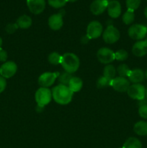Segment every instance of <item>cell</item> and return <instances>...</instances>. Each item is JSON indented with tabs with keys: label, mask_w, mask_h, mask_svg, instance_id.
<instances>
[{
	"label": "cell",
	"mask_w": 147,
	"mask_h": 148,
	"mask_svg": "<svg viewBox=\"0 0 147 148\" xmlns=\"http://www.w3.org/2000/svg\"><path fill=\"white\" fill-rule=\"evenodd\" d=\"M144 75H145V77L147 79V69H146V72H144Z\"/></svg>",
	"instance_id": "obj_38"
},
{
	"label": "cell",
	"mask_w": 147,
	"mask_h": 148,
	"mask_svg": "<svg viewBox=\"0 0 147 148\" xmlns=\"http://www.w3.org/2000/svg\"><path fill=\"white\" fill-rule=\"evenodd\" d=\"M18 28L19 27L18 26H17V23H11V24H9L6 26L5 30L7 33H9V34H12V33H14Z\"/></svg>",
	"instance_id": "obj_31"
},
{
	"label": "cell",
	"mask_w": 147,
	"mask_h": 148,
	"mask_svg": "<svg viewBox=\"0 0 147 148\" xmlns=\"http://www.w3.org/2000/svg\"><path fill=\"white\" fill-rule=\"evenodd\" d=\"M17 71L16 63L12 61L6 62L0 67V75L4 78H10L14 76Z\"/></svg>",
	"instance_id": "obj_10"
},
{
	"label": "cell",
	"mask_w": 147,
	"mask_h": 148,
	"mask_svg": "<svg viewBox=\"0 0 147 148\" xmlns=\"http://www.w3.org/2000/svg\"><path fill=\"white\" fill-rule=\"evenodd\" d=\"M1 46H2V39L0 37V48H1Z\"/></svg>",
	"instance_id": "obj_36"
},
{
	"label": "cell",
	"mask_w": 147,
	"mask_h": 148,
	"mask_svg": "<svg viewBox=\"0 0 147 148\" xmlns=\"http://www.w3.org/2000/svg\"><path fill=\"white\" fill-rule=\"evenodd\" d=\"M117 72L119 75V77H122L127 78L129 75L131 69L128 67V66L125 64H122L119 65L117 68Z\"/></svg>",
	"instance_id": "obj_24"
},
{
	"label": "cell",
	"mask_w": 147,
	"mask_h": 148,
	"mask_svg": "<svg viewBox=\"0 0 147 148\" xmlns=\"http://www.w3.org/2000/svg\"><path fill=\"white\" fill-rule=\"evenodd\" d=\"M108 0H94L90 4V11L95 15L102 14L108 8Z\"/></svg>",
	"instance_id": "obj_13"
},
{
	"label": "cell",
	"mask_w": 147,
	"mask_h": 148,
	"mask_svg": "<svg viewBox=\"0 0 147 148\" xmlns=\"http://www.w3.org/2000/svg\"><path fill=\"white\" fill-rule=\"evenodd\" d=\"M122 148H142V144L138 139L129 137L124 143Z\"/></svg>",
	"instance_id": "obj_21"
},
{
	"label": "cell",
	"mask_w": 147,
	"mask_h": 148,
	"mask_svg": "<svg viewBox=\"0 0 147 148\" xmlns=\"http://www.w3.org/2000/svg\"><path fill=\"white\" fill-rule=\"evenodd\" d=\"M128 80L133 84L141 83L143 82L145 77L144 72L141 69H135L131 70L128 75Z\"/></svg>",
	"instance_id": "obj_17"
},
{
	"label": "cell",
	"mask_w": 147,
	"mask_h": 148,
	"mask_svg": "<svg viewBox=\"0 0 147 148\" xmlns=\"http://www.w3.org/2000/svg\"><path fill=\"white\" fill-rule=\"evenodd\" d=\"M61 55L59 54L57 52H52L51 53L48 55V60L49 63L53 65H58L60 64L61 62Z\"/></svg>",
	"instance_id": "obj_25"
},
{
	"label": "cell",
	"mask_w": 147,
	"mask_h": 148,
	"mask_svg": "<svg viewBox=\"0 0 147 148\" xmlns=\"http://www.w3.org/2000/svg\"><path fill=\"white\" fill-rule=\"evenodd\" d=\"M146 98H147V89H146Z\"/></svg>",
	"instance_id": "obj_39"
},
{
	"label": "cell",
	"mask_w": 147,
	"mask_h": 148,
	"mask_svg": "<svg viewBox=\"0 0 147 148\" xmlns=\"http://www.w3.org/2000/svg\"><path fill=\"white\" fill-rule=\"evenodd\" d=\"M120 31L113 25L108 26L102 33L104 41L108 44L116 43L120 39Z\"/></svg>",
	"instance_id": "obj_6"
},
{
	"label": "cell",
	"mask_w": 147,
	"mask_h": 148,
	"mask_svg": "<svg viewBox=\"0 0 147 148\" xmlns=\"http://www.w3.org/2000/svg\"><path fill=\"white\" fill-rule=\"evenodd\" d=\"M52 98V92L50 90L43 87L37 89L35 95V98L37 106L43 108L50 102Z\"/></svg>",
	"instance_id": "obj_3"
},
{
	"label": "cell",
	"mask_w": 147,
	"mask_h": 148,
	"mask_svg": "<svg viewBox=\"0 0 147 148\" xmlns=\"http://www.w3.org/2000/svg\"><path fill=\"white\" fill-rule=\"evenodd\" d=\"M68 1H69V2H75V1H76L77 0H67Z\"/></svg>",
	"instance_id": "obj_37"
},
{
	"label": "cell",
	"mask_w": 147,
	"mask_h": 148,
	"mask_svg": "<svg viewBox=\"0 0 147 148\" xmlns=\"http://www.w3.org/2000/svg\"><path fill=\"white\" fill-rule=\"evenodd\" d=\"M82 86H83V82H82V79L78 77H72L69 85H68L69 89L73 92L80 91L82 90Z\"/></svg>",
	"instance_id": "obj_18"
},
{
	"label": "cell",
	"mask_w": 147,
	"mask_h": 148,
	"mask_svg": "<svg viewBox=\"0 0 147 148\" xmlns=\"http://www.w3.org/2000/svg\"><path fill=\"white\" fill-rule=\"evenodd\" d=\"M32 19L30 16L23 14L20 16L17 20V25L19 28L21 29H27L32 25Z\"/></svg>",
	"instance_id": "obj_19"
},
{
	"label": "cell",
	"mask_w": 147,
	"mask_h": 148,
	"mask_svg": "<svg viewBox=\"0 0 147 148\" xmlns=\"http://www.w3.org/2000/svg\"><path fill=\"white\" fill-rule=\"evenodd\" d=\"M59 75V72H44L38 77L39 85L43 88H48L53 85Z\"/></svg>",
	"instance_id": "obj_9"
},
{
	"label": "cell",
	"mask_w": 147,
	"mask_h": 148,
	"mask_svg": "<svg viewBox=\"0 0 147 148\" xmlns=\"http://www.w3.org/2000/svg\"><path fill=\"white\" fill-rule=\"evenodd\" d=\"M116 69L115 66L112 64H108L103 70V76L105 77L108 78L110 79H113L115 78V75H116Z\"/></svg>",
	"instance_id": "obj_22"
},
{
	"label": "cell",
	"mask_w": 147,
	"mask_h": 148,
	"mask_svg": "<svg viewBox=\"0 0 147 148\" xmlns=\"http://www.w3.org/2000/svg\"><path fill=\"white\" fill-rule=\"evenodd\" d=\"M146 88L142 84L137 83L130 85L127 90L128 95L131 98L137 101H141L146 97Z\"/></svg>",
	"instance_id": "obj_5"
},
{
	"label": "cell",
	"mask_w": 147,
	"mask_h": 148,
	"mask_svg": "<svg viewBox=\"0 0 147 148\" xmlns=\"http://www.w3.org/2000/svg\"><path fill=\"white\" fill-rule=\"evenodd\" d=\"M144 14H145L146 17V18H147V7H146L145 10H144Z\"/></svg>",
	"instance_id": "obj_35"
},
{
	"label": "cell",
	"mask_w": 147,
	"mask_h": 148,
	"mask_svg": "<svg viewBox=\"0 0 147 148\" xmlns=\"http://www.w3.org/2000/svg\"><path fill=\"white\" fill-rule=\"evenodd\" d=\"M115 57L116 60L120 61V62H123L128 59V53L124 49H120L115 53Z\"/></svg>",
	"instance_id": "obj_30"
},
{
	"label": "cell",
	"mask_w": 147,
	"mask_h": 148,
	"mask_svg": "<svg viewBox=\"0 0 147 148\" xmlns=\"http://www.w3.org/2000/svg\"><path fill=\"white\" fill-rule=\"evenodd\" d=\"M111 82L112 80L105 77L102 76L97 81V86L99 88H107L108 86H111Z\"/></svg>",
	"instance_id": "obj_27"
},
{
	"label": "cell",
	"mask_w": 147,
	"mask_h": 148,
	"mask_svg": "<svg viewBox=\"0 0 147 148\" xmlns=\"http://www.w3.org/2000/svg\"><path fill=\"white\" fill-rule=\"evenodd\" d=\"M7 51L4 49H2L1 48H0V62H6L7 59Z\"/></svg>",
	"instance_id": "obj_34"
},
{
	"label": "cell",
	"mask_w": 147,
	"mask_h": 148,
	"mask_svg": "<svg viewBox=\"0 0 147 148\" xmlns=\"http://www.w3.org/2000/svg\"><path fill=\"white\" fill-rule=\"evenodd\" d=\"M146 41H147V36H146Z\"/></svg>",
	"instance_id": "obj_40"
},
{
	"label": "cell",
	"mask_w": 147,
	"mask_h": 148,
	"mask_svg": "<svg viewBox=\"0 0 147 148\" xmlns=\"http://www.w3.org/2000/svg\"><path fill=\"white\" fill-rule=\"evenodd\" d=\"M72 75L71 74L68 73V72H65L63 73H61L59 75V81L61 85H66L68 86L69 85V82H70L71 79L72 78Z\"/></svg>",
	"instance_id": "obj_26"
},
{
	"label": "cell",
	"mask_w": 147,
	"mask_h": 148,
	"mask_svg": "<svg viewBox=\"0 0 147 148\" xmlns=\"http://www.w3.org/2000/svg\"><path fill=\"white\" fill-rule=\"evenodd\" d=\"M128 34L131 38L141 40L147 36V27L141 24H134L128 28Z\"/></svg>",
	"instance_id": "obj_4"
},
{
	"label": "cell",
	"mask_w": 147,
	"mask_h": 148,
	"mask_svg": "<svg viewBox=\"0 0 147 148\" xmlns=\"http://www.w3.org/2000/svg\"><path fill=\"white\" fill-rule=\"evenodd\" d=\"M122 22L125 25H131V23H133L134 20H135V14H134V11L132 10H128L122 15Z\"/></svg>",
	"instance_id": "obj_23"
},
{
	"label": "cell",
	"mask_w": 147,
	"mask_h": 148,
	"mask_svg": "<svg viewBox=\"0 0 147 148\" xmlns=\"http://www.w3.org/2000/svg\"><path fill=\"white\" fill-rule=\"evenodd\" d=\"M121 148H122V147H121Z\"/></svg>",
	"instance_id": "obj_41"
},
{
	"label": "cell",
	"mask_w": 147,
	"mask_h": 148,
	"mask_svg": "<svg viewBox=\"0 0 147 148\" xmlns=\"http://www.w3.org/2000/svg\"><path fill=\"white\" fill-rule=\"evenodd\" d=\"M62 67L68 73H74L80 66L79 57L73 53H66L62 56L61 62Z\"/></svg>",
	"instance_id": "obj_2"
},
{
	"label": "cell",
	"mask_w": 147,
	"mask_h": 148,
	"mask_svg": "<svg viewBox=\"0 0 147 148\" xmlns=\"http://www.w3.org/2000/svg\"><path fill=\"white\" fill-rule=\"evenodd\" d=\"M27 5L29 10L34 14H39L46 8L45 0H27Z\"/></svg>",
	"instance_id": "obj_12"
},
{
	"label": "cell",
	"mask_w": 147,
	"mask_h": 148,
	"mask_svg": "<svg viewBox=\"0 0 147 148\" xmlns=\"http://www.w3.org/2000/svg\"><path fill=\"white\" fill-rule=\"evenodd\" d=\"M52 97L57 103L67 105L71 101L74 92L66 85L60 84L52 90Z\"/></svg>",
	"instance_id": "obj_1"
},
{
	"label": "cell",
	"mask_w": 147,
	"mask_h": 148,
	"mask_svg": "<svg viewBox=\"0 0 147 148\" xmlns=\"http://www.w3.org/2000/svg\"><path fill=\"white\" fill-rule=\"evenodd\" d=\"M125 4L128 10L135 11L139 7L141 4V0H125Z\"/></svg>",
	"instance_id": "obj_28"
},
{
	"label": "cell",
	"mask_w": 147,
	"mask_h": 148,
	"mask_svg": "<svg viewBox=\"0 0 147 148\" xmlns=\"http://www.w3.org/2000/svg\"><path fill=\"white\" fill-rule=\"evenodd\" d=\"M130 85V81L127 78L122 77H115L111 82V87L115 90L120 92H127Z\"/></svg>",
	"instance_id": "obj_11"
},
{
	"label": "cell",
	"mask_w": 147,
	"mask_h": 148,
	"mask_svg": "<svg viewBox=\"0 0 147 148\" xmlns=\"http://www.w3.org/2000/svg\"><path fill=\"white\" fill-rule=\"evenodd\" d=\"M134 132L139 136H147V121H140L135 123L133 127Z\"/></svg>",
	"instance_id": "obj_20"
},
{
	"label": "cell",
	"mask_w": 147,
	"mask_h": 148,
	"mask_svg": "<svg viewBox=\"0 0 147 148\" xmlns=\"http://www.w3.org/2000/svg\"><path fill=\"white\" fill-rule=\"evenodd\" d=\"M132 53L137 57H142L147 54L146 40H138L132 47Z\"/></svg>",
	"instance_id": "obj_15"
},
{
	"label": "cell",
	"mask_w": 147,
	"mask_h": 148,
	"mask_svg": "<svg viewBox=\"0 0 147 148\" xmlns=\"http://www.w3.org/2000/svg\"><path fill=\"white\" fill-rule=\"evenodd\" d=\"M138 114H139V116L141 118L144 119H147V104L139 107Z\"/></svg>",
	"instance_id": "obj_32"
},
{
	"label": "cell",
	"mask_w": 147,
	"mask_h": 148,
	"mask_svg": "<svg viewBox=\"0 0 147 148\" xmlns=\"http://www.w3.org/2000/svg\"><path fill=\"white\" fill-rule=\"evenodd\" d=\"M6 87H7V81H6V79L0 75V93L4 92V90L6 89Z\"/></svg>",
	"instance_id": "obj_33"
},
{
	"label": "cell",
	"mask_w": 147,
	"mask_h": 148,
	"mask_svg": "<svg viewBox=\"0 0 147 148\" xmlns=\"http://www.w3.org/2000/svg\"><path fill=\"white\" fill-rule=\"evenodd\" d=\"M48 4L53 8H62L68 2L67 0H48Z\"/></svg>",
	"instance_id": "obj_29"
},
{
	"label": "cell",
	"mask_w": 147,
	"mask_h": 148,
	"mask_svg": "<svg viewBox=\"0 0 147 148\" xmlns=\"http://www.w3.org/2000/svg\"><path fill=\"white\" fill-rule=\"evenodd\" d=\"M102 31H103L102 25L99 22L95 20L89 23L88 25L86 36L89 39L97 38L102 34Z\"/></svg>",
	"instance_id": "obj_7"
},
{
	"label": "cell",
	"mask_w": 147,
	"mask_h": 148,
	"mask_svg": "<svg viewBox=\"0 0 147 148\" xmlns=\"http://www.w3.org/2000/svg\"><path fill=\"white\" fill-rule=\"evenodd\" d=\"M108 13L112 18H118L121 14V4L117 0H112L108 2Z\"/></svg>",
	"instance_id": "obj_16"
},
{
	"label": "cell",
	"mask_w": 147,
	"mask_h": 148,
	"mask_svg": "<svg viewBox=\"0 0 147 148\" xmlns=\"http://www.w3.org/2000/svg\"><path fill=\"white\" fill-rule=\"evenodd\" d=\"M62 12L53 14L48 18V26L51 30H59L63 27V20Z\"/></svg>",
	"instance_id": "obj_14"
},
{
	"label": "cell",
	"mask_w": 147,
	"mask_h": 148,
	"mask_svg": "<svg viewBox=\"0 0 147 148\" xmlns=\"http://www.w3.org/2000/svg\"><path fill=\"white\" fill-rule=\"evenodd\" d=\"M97 57L101 63L109 64L115 59V52L108 48H101L97 53Z\"/></svg>",
	"instance_id": "obj_8"
}]
</instances>
